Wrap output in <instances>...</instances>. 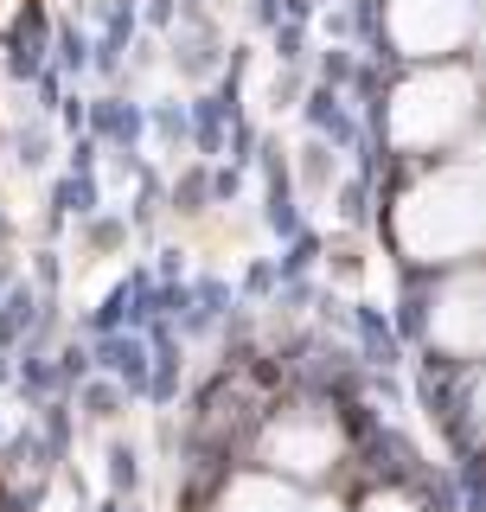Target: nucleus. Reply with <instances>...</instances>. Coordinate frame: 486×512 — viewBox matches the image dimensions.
Here are the masks:
<instances>
[{
	"label": "nucleus",
	"instance_id": "obj_1",
	"mask_svg": "<svg viewBox=\"0 0 486 512\" xmlns=\"http://www.w3.org/2000/svg\"><path fill=\"white\" fill-rule=\"evenodd\" d=\"M397 237L423 263H448V256L480 250L486 244V173L461 167V173L423 180L397 212Z\"/></svg>",
	"mask_w": 486,
	"mask_h": 512
},
{
	"label": "nucleus",
	"instance_id": "obj_2",
	"mask_svg": "<svg viewBox=\"0 0 486 512\" xmlns=\"http://www.w3.org/2000/svg\"><path fill=\"white\" fill-rule=\"evenodd\" d=\"M467 116H474V84H467L461 71H423L397 90L391 135L403 148H442L448 135H461Z\"/></svg>",
	"mask_w": 486,
	"mask_h": 512
},
{
	"label": "nucleus",
	"instance_id": "obj_3",
	"mask_svg": "<svg viewBox=\"0 0 486 512\" xmlns=\"http://www.w3.org/2000/svg\"><path fill=\"white\" fill-rule=\"evenodd\" d=\"M467 26H474V0H391V32L416 58L461 45Z\"/></svg>",
	"mask_w": 486,
	"mask_h": 512
},
{
	"label": "nucleus",
	"instance_id": "obj_4",
	"mask_svg": "<svg viewBox=\"0 0 486 512\" xmlns=\"http://www.w3.org/2000/svg\"><path fill=\"white\" fill-rule=\"evenodd\" d=\"M333 455H339V429L320 410H301V416L269 429V461L288 474H327Z\"/></svg>",
	"mask_w": 486,
	"mask_h": 512
},
{
	"label": "nucleus",
	"instance_id": "obj_5",
	"mask_svg": "<svg viewBox=\"0 0 486 512\" xmlns=\"http://www.w3.org/2000/svg\"><path fill=\"white\" fill-rule=\"evenodd\" d=\"M435 340L448 352H486V282H461L435 301Z\"/></svg>",
	"mask_w": 486,
	"mask_h": 512
},
{
	"label": "nucleus",
	"instance_id": "obj_6",
	"mask_svg": "<svg viewBox=\"0 0 486 512\" xmlns=\"http://www.w3.org/2000/svg\"><path fill=\"white\" fill-rule=\"evenodd\" d=\"M224 512H295V500H288V487H275V480H237Z\"/></svg>",
	"mask_w": 486,
	"mask_h": 512
},
{
	"label": "nucleus",
	"instance_id": "obj_7",
	"mask_svg": "<svg viewBox=\"0 0 486 512\" xmlns=\"http://www.w3.org/2000/svg\"><path fill=\"white\" fill-rule=\"evenodd\" d=\"M365 512H416V506H410V500H391V493H384V500H371Z\"/></svg>",
	"mask_w": 486,
	"mask_h": 512
},
{
	"label": "nucleus",
	"instance_id": "obj_8",
	"mask_svg": "<svg viewBox=\"0 0 486 512\" xmlns=\"http://www.w3.org/2000/svg\"><path fill=\"white\" fill-rule=\"evenodd\" d=\"M474 410H480V429H486V384H480V391H474Z\"/></svg>",
	"mask_w": 486,
	"mask_h": 512
},
{
	"label": "nucleus",
	"instance_id": "obj_9",
	"mask_svg": "<svg viewBox=\"0 0 486 512\" xmlns=\"http://www.w3.org/2000/svg\"><path fill=\"white\" fill-rule=\"evenodd\" d=\"M307 512H339V506H307Z\"/></svg>",
	"mask_w": 486,
	"mask_h": 512
}]
</instances>
